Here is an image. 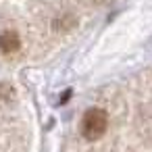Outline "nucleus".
Instances as JSON below:
<instances>
[{
  "mask_svg": "<svg viewBox=\"0 0 152 152\" xmlns=\"http://www.w3.org/2000/svg\"><path fill=\"white\" fill-rule=\"evenodd\" d=\"M108 127V115L102 108H90L81 119V135L88 142H96L104 135Z\"/></svg>",
  "mask_w": 152,
  "mask_h": 152,
  "instance_id": "1",
  "label": "nucleus"
},
{
  "mask_svg": "<svg viewBox=\"0 0 152 152\" xmlns=\"http://www.w3.org/2000/svg\"><path fill=\"white\" fill-rule=\"evenodd\" d=\"M19 46H21V40L13 29H7L0 34V50L4 54H15L19 50Z\"/></svg>",
  "mask_w": 152,
  "mask_h": 152,
  "instance_id": "2",
  "label": "nucleus"
}]
</instances>
